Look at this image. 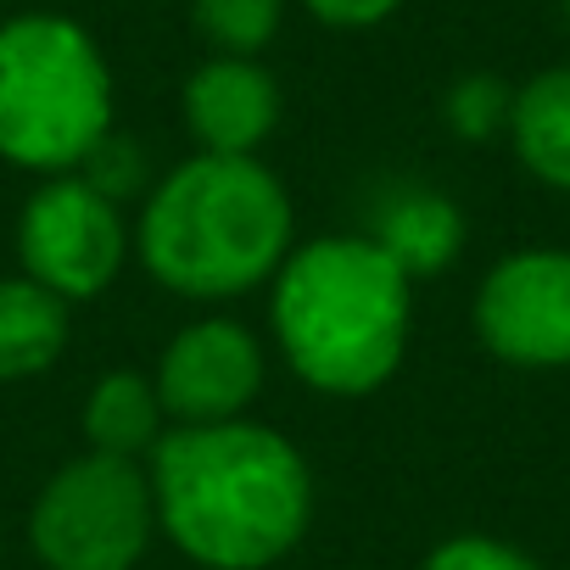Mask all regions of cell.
<instances>
[{
    "mask_svg": "<svg viewBox=\"0 0 570 570\" xmlns=\"http://www.w3.org/2000/svg\"><path fill=\"white\" fill-rule=\"evenodd\" d=\"M157 531L207 570H268L314 520L308 459L268 425H174L151 448Z\"/></svg>",
    "mask_w": 570,
    "mask_h": 570,
    "instance_id": "1",
    "label": "cell"
},
{
    "mask_svg": "<svg viewBox=\"0 0 570 570\" xmlns=\"http://www.w3.org/2000/svg\"><path fill=\"white\" fill-rule=\"evenodd\" d=\"M414 279L370 235H320L274 268V342L325 397L381 392L409 347Z\"/></svg>",
    "mask_w": 570,
    "mask_h": 570,
    "instance_id": "2",
    "label": "cell"
},
{
    "mask_svg": "<svg viewBox=\"0 0 570 570\" xmlns=\"http://www.w3.org/2000/svg\"><path fill=\"white\" fill-rule=\"evenodd\" d=\"M292 252V196L257 157L202 151L140 213V263L168 292L218 303L274 279Z\"/></svg>",
    "mask_w": 570,
    "mask_h": 570,
    "instance_id": "3",
    "label": "cell"
},
{
    "mask_svg": "<svg viewBox=\"0 0 570 570\" xmlns=\"http://www.w3.org/2000/svg\"><path fill=\"white\" fill-rule=\"evenodd\" d=\"M112 135V73L101 46L57 12L0 23V157L73 174Z\"/></svg>",
    "mask_w": 570,
    "mask_h": 570,
    "instance_id": "4",
    "label": "cell"
},
{
    "mask_svg": "<svg viewBox=\"0 0 570 570\" xmlns=\"http://www.w3.org/2000/svg\"><path fill=\"white\" fill-rule=\"evenodd\" d=\"M157 531V498L140 459L85 453L62 464L29 514V542L46 570H135Z\"/></svg>",
    "mask_w": 570,
    "mask_h": 570,
    "instance_id": "5",
    "label": "cell"
},
{
    "mask_svg": "<svg viewBox=\"0 0 570 570\" xmlns=\"http://www.w3.org/2000/svg\"><path fill=\"white\" fill-rule=\"evenodd\" d=\"M18 257L35 285L62 303H85L118 279L129 257V224L85 174H51L23 207Z\"/></svg>",
    "mask_w": 570,
    "mask_h": 570,
    "instance_id": "6",
    "label": "cell"
},
{
    "mask_svg": "<svg viewBox=\"0 0 570 570\" xmlns=\"http://www.w3.org/2000/svg\"><path fill=\"white\" fill-rule=\"evenodd\" d=\"M475 336L492 358L520 370L570 364V252H509L475 292Z\"/></svg>",
    "mask_w": 570,
    "mask_h": 570,
    "instance_id": "7",
    "label": "cell"
},
{
    "mask_svg": "<svg viewBox=\"0 0 570 570\" xmlns=\"http://www.w3.org/2000/svg\"><path fill=\"white\" fill-rule=\"evenodd\" d=\"M151 386L174 425L240 420L263 386V347L235 320H196L163 347Z\"/></svg>",
    "mask_w": 570,
    "mask_h": 570,
    "instance_id": "8",
    "label": "cell"
},
{
    "mask_svg": "<svg viewBox=\"0 0 570 570\" xmlns=\"http://www.w3.org/2000/svg\"><path fill=\"white\" fill-rule=\"evenodd\" d=\"M185 124L202 151L252 157L279 124V85L252 57H213L185 79Z\"/></svg>",
    "mask_w": 570,
    "mask_h": 570,
    "instance_id": "9",
    "label": "cell"
},
{
    "mask_svg": "<svg viewBox=\"0 0 570 570\" xmlns=\"http://www.w3.org/2000/svg\"><path fill=\"white\" fill-rule=\"evenodd\" d=\"M370 240L414 279V274H436L459 257L464 246V213L459 202H448L442 190H425V185H397L381 196L375 207V229Z\"/></svg>",
    "mask_w": 570,
    "mask_h": 570,
    "instance_id": "10",
    "label": "cell"
},
{
    "mask_svg": "<svg viewBox=\"0 0 570 570\" xmlns=\"http://www.w3.org/2000/svg\"><path fill=\"white\" fill-rule=\"evenodd\" d=\"M509 140L514 157L553 190H570V62L542 68L514 90L509 107Z\"/></svg>",
    "mask_w": 570,
    "mask_h": 570,
    "instance_id": "11",
    "label": "cell"
},
{
    "mask_svg": "<svg viewBox=\"0 0 570 570\" xmlns=\"http://www.w3.org/2000/svg\"><path fill=\"white\" fill-rule=\"evenodd\" d=\"M68 347V303L46 285L0 279V381H29Z\"/></svg>",
    "mask_w": 570,
    "mask_h": 570,
    "instance_id": "12",
    "label": "cell"
},
{
    "mask_svg": "<svg viewBox=\"0 0 570 570\" xmlns=\"http://www.w3.org/2000/svg\"><path fill=\"white\" fill-rule=\"evenodd\" d=\"M163 397L146 375L135 370H112L96 381L90 403H85V436L90 453H112V459H140L163 442Z\"/></svg>",
    "mask_w": 570,
    "mask_h": 570,
    "instance_id": "13",
    "label": "cell"
},
{
    "mask_svg": "<svg viewBox=\"0 0 570 570\" xmlns=\"http://www.w3.org/2000/svg\"><path fill=\"white\" fill-rule=\"evenodd\" d=\"M196 29L218 57H257L285 18V0H190Z\"/></svg>",
    "mask_w": 570,
    "mask_h": 570,
    "instance_id": "14",
    "label": "cell"
},
{
    "mask_svg": "<svg viewBox=\"0 0 570 570\" xmlns=\"http://www.w3.org/2000/svg\"><path fill=\"white\" fill-rule=\"evenodd\" d=\"M509 107H514V90L503 85V79H492V73H470V79H459L453 90H448V124H453V135H464V140H487V135H498V129H509Z\"/></svg>",
    "mask_w": 570,
    "mask_h": 570,
    "instance_id": "15",
    "label": "cell"
},
{
    "mask_svg": "<svg viewBox=\"0 0 570 570\" xmlns=\"http://www.w3.org/2000/svg\"><path fill=\"white\" fill-rule=\"evenodd\" d=\"M420 570H542V564L498 537H448L442 548H431Z\"/></svg>",
    "mask_w": 570,
    "mask_h": 570,
    "instance_id": "16",
    "label": "cell"
},
{
    "mask_svg": "<svg viewBox=\"0 0 570 570\" xmlns=\"http://www.w3.org/2000/svg\"><path fill=\"white\" fill-rule=\"evenodd\" d=\"M85 179L107 196V202H124L129 190H140V179H146V168H140V151L129 146V140H118V135H107L90 157H85Z\"/></svg>",
    "mask_w": 570,
    "mask_h": 570,
    "instance_id": "17",
    "label": "cell"
},
{
    "mask_svg": "<svg viewBox=\"0 0 570 570\" xmlns=\"http://www.w3.org/2000/svg\"><path fill=\"white\" fill-rule=\"evenodd\" d=\"M303 7L331 29H375L403 7V0H303Z\"/></svg>",
    "mask_w": 570,
    "mask_h": 570,
    "instance_id": "18",
    "label": "cell"
},
{
    "mask_svg": "<svg viewBox=\"0 0 570 570\" xmlns=\"http://www.w3.org/2000/svg\"><path fill=\"white\" fill-rule=\"evenodd\" d=\"M564 18H570V0H564Z\"/></svg>",
    "mask_w": 570,
    "mask_h": 570,
    "instance_id": "19",
    "label": "cell"
}]
</instances>
